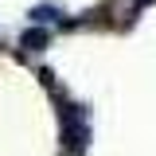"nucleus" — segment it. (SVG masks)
<instances>
[{"label": "nucleus", "instance_id": "nucleus-1", "mask_svg": "<svg viewBox=\"0 0 156 156\" xmlns=\"http://www.w3.org/2000/svg\"><path fill=\"white\" fill-rule=\"evenodd\" d=\"M58 113H62V144H66V148H74V152H82V148H86V140H90L86 109H82V105H66V109H58Z\"/></svg>", "mask_w": 156, "mask_h": 156}, {"label": "nucleus", "instance_id": "nucleus-2", "mask_svg": "<svg viewBox=\"0 0 156 156\" xmlns=\"http://www.w3.org/2000/svg\"><path fill=\"white\" fill-rule=\"evenodd\" d=\"M27 16L35 20V23H51V20H58V8H51V4H39V8H31Z\"/></svg>", "mask_w": 156, "mask_h": 156}, {"label": "nucleus", "instance_id": "nucleus-3", "mask_svg": "<svg viewBox=\"0 0 156 156\" xmlns=\"http://www.w3.org/2000/svg\"><path fill=\"white\" fill-rule=\"evenodd\" d=\"M20 43H23L27 51H43V43H47V31H39V27H35V31H27Z\"/></svg>", "mask_w": 156, "mask_h": 156}, {"label": "nucleus", "instance_id": "nucleus-4", "mask_svg": "<svg viewBox=\"0 0 156 156\" xmlns=\"http://www.w3.org/2000/svg\"><path fill=\"white\" fill-rule=\"evenodd\" d=\"M136 4H148V0H136Z\"/></svg>", "mask_w": 156, "mask_h": 156}]
</instances>
